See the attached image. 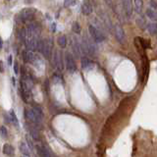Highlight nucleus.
Segmentation results:
<instances>
[{"label": "nucleus", "instance_id": "obj_33", "mask_svg": "<svg viewBox=\"0 0 157 157\" xmlns=\"http://www.w3.org/2000/svg\"><path fill=\"white\" fill-rule=\"evenodd\" d=\"M14 73L16 75L19 74V64H18V62H16V61L14 63Z\"/></svg>", "mask_w": 157, "mask_h": 157}, {"label": "nucleus", "instance_id": "obj_13", "mask_svg": "<svg viewBox=\"0 0 157 157\" xmlns=\"http://www.w3.org/2000/svg\"><path fill=\"white\" fill-rule=\"evenodd\" d=\"M123 4V9H124V12L126 14V17L128 19L132 17L133 15V2L130 1V0H126V1H123L122 2Z\"/></svg>", "mask_w": 157, "mask_h": 157}, {"label": "nucleus", "instance_id": "obj_19", "mask_svg": "<svg viewBox=\"0 0 157 157\" xmlns=\"http://www.w3.org/2000/svg\"><path fill=\"white\" fill-rule=\"evenodd\" d=\"M147 30L150 34H157V23H150L147 26Z\"/></svg>", "mask_w": 157, "mask_h": 157}, {"label": "nucleus", "instance_id": "obj_31", "mask_svg": "<svg viewBox=\"0 0 157 157\" xmlns=\"http://www.w3.org/2000/svg\"><path fill=\"white\" fill-rule=\"evenodd\" d=\"M64 4H65V6L66 7H69V6H72V5H75V4H77V1H72V0H67V1H65L64 2Z\"/></svg>", "mask_w": 157, "mask_h": 157}, {"label": "nucleus", "instance_id": "obj_30", "mask_svg": "<svg viewBox=\"0 0 157 157\" xmlns=\"http://www.w3.org/2000/svg\"><path fill=\"white\" fill-rule=\"evenodd\" d=\"M1 136H8V131H7V129L4 127V126H1Z\"/></svg>", "mask_w": 157, "mask_h": 157}, {"label": "nucleus", "instance_id": "obj_26", "mask_svg": "<svg viewBox=\"0 0 157 157\" xmlns=\"http://www.w3.org/2000/svg\"><path fill=\"white\" fill-rule=\"evenodd\" d=\"M72 30L75 31L76 34H80L81 33V26L78 22H74L73 26H72Z\"/></svg>", "mask_w": 157, "mask_h": 157}, {"label": "nucleus", "instance_id": "obj_7", "mask_svg": "<svg viewBox=\"0 0 157 157\" xmlns=\"http://www.w3.org/2000/svg\"><path fill=\"white\" fill-rule=\"evenodd\" d=\"M64 64H65V59L63 60L62 54L60 51H55L54 58H53V65L56 68L59 72H62L63 69H64Z\"/></svg>", "mask_w": 157, "mask_h": 157}, {"label": "nucleus", "instance_id": "obj_6", "mask_svg": "<svg viewBox=\"0 0 157 157\" xmlns=\"http://www.w3.org/2000/svg\"><path fill=\"white\" fill-rule=\"evenodd\" d=\"M27 30V37H38L39 34H40V29L37 23L30 22L26 27Z\"/></svg>", "mask_w": 157, "mask_h": 157}, {"label": "nucleus", "instance_id": "obj_25", "mask_svg": "<svg viewBox=\"0 0 157 157\" xmlns=\"http://www.w3.org/2000/svg\"><path fill=\"white\" fill-rule=\"evenodd\" d=\"M18 37L21 41H26L27 39V30L26 29H21L18 33Z\"/></svg>", "mask_w": 157, "mask_h": 157}, {"label": "nucleus", "instance_id": "obj_27", "mask_svg": "<svg viewBox=\"0 0 157 157\" xmlns=\"http://www.w3.org/2000/svg\"><path fill=\"white\" fill-rule=\"evenodd\" d=\"M30 136H33L34 139H39V133L35 129H30Z\"/></svg>", "mask_w": 157, "mask_h": 157}, {"label": "nucleus", "instance_id": "obj_20", "mask_svg": "<svg viewBox=\"0 0 157 157\" xmlns=\"http://www.w3.org/2000/svg\"><path fill=\"white\" fill-rule=\"evenodd\" d=\"M3 153L5 155H13L14 153V147L10 144H5L3 146Z\"/></svg>", "mask_w": 157, "mask_h": 157}, {"label": "nucleus", "instance_id": "obj_28", "mask_svg": "<svg viewBox=\"0 0 157 157\" xmlns=\"http://www.w3.org/2000/svg\"><path fill=\"white\" fill-rule=\"evenodd\" d=\"M43 46H44V40H43V39H39V40H38V44H37V51H38V52L42 53Z\"/></svg>", "mask_w": 157, "mask_h": 157}, {"label": "nucleus", "instance_id": "obj_15", "mask_svg": "<svg viewBox=\"0 0 157 157\" xmlns=\"http://www.w3.org/2000/svg\"><path fill=\"white\" fill-rule=\"evenodd\" d=\"M92 11H93V7L91 5V3L88 2V1L82 3V14L88 16V15L91 14Z\"/></svg>", "mask_w": 157, "mask_h": 157}, {"label": "nucleus", "instance_id": "obj_21", "mask_svg": "<svg viewBox=\"0 0 157 157\" xmlns=\"http://www.w3.org/2000/svg\"><path fill=\"white\" fill-rule=\"evenodd\" d=\"M20 150L23 153L24 155L26 156H30V150H29V146L25 143H20Z\"/></svg>", "mask_w": 157, "mask_h": 157}, {"label": "nucleus", "instance_id": "obj_8", "mask_svg": "<svg viewBox=\"0 0 157 157\" xmlns=\"http://www.w3.org/2000/svg\"><path fill=\"white\" fill-rule=\"evenodd\" d=\"M82 52H85L88 55H93L96 51V47L94 46L93 43L90 40H88V38H85L82 43Z\"/></svg>", "mask_w": 157, "mask_h": 157}, {"label": "nucleus", "instance_id": "obj_22", "mask_svg": "<svg viewBox=\"0 0 157 157\" xmlns=\"http://www.w3.org/2000/svg\"><path fill=\"white\" fill-rule=\"evenodd\" d=\"M57 43L59 46L62 47V48H65L67 45V38L65 35H60L57 39Z\"/></svg>", "mask_w": 157, "mask_h": 157}, {"label": "nucleus", "instance_id": "obj_1", "mask_svg": "<svg viewBox=\"0 0 157 157\" xmlns=\"http://www.w3.org/2000/svg\"><path fill=\"white\" fill-rule=\"evenodd\" d=\"M25 118L33 124H40L43 119V112L40 107L34 106L33 108L25 110Z\"/></svg>", "mask_w": 157, "mask_h": 157}, {"label": "nucleus", "instance_id": "obj_9", "mask_svg": "<svg viewBox=\"0 0 157 157\" xmlns=\"http://www.w3.org/2000/svg\"><path fill=\"white\" fill-rule=\"evenodd\" d=\"M114 34H115V37L116 40L121 43V44H124L126 41V37H125V33H124V29L120 25H115L114 27Z\"/></svg>", "mask_w": 157, "mask_h": 157}, {"label": "nucleus", "instance_id": "obj_32", "mask_svg": "<svg viewBox=\"0 0 157 157\" xmlns=\"http://www.w3.org/2000/svg\"><path fill=\"white\" fill-rule=\"evenodd\" d=\"M149 5H150V7H151V9H153V10H157V2L156 1H150L149 2Z\"/></svg>", "mask_w": 157, "mask_h": 157}, {"label": "nucleus", "instance_id": "obj_17", "mask_svg": "<svg viewBox=\"0 0 157 157\" xmlns=\"http://www.w3.org/2000/svg\"><path fill=\"white\" fill-rule=\"evenodd\" d=\"M136 23L137 27H140L141 30H144L145 27H147V26H148L146 24V21H145V19L143 17V16H139V17L136 19Z\"/></svg>", "mask_w": 157, "mask_h": 157}, {"label": "nucleus", "instance_id": "obj_24", "mask_svg": "<svg viewBox=\"0 0 157 157\" xmlns=\"http://www.w3.org/2000/svg\"><path fill=\"white\" fill-rule=\"evenodd\" d=\"M9 115L11 117L12 124H13L16 128H19V120H18V118H17V116H16V114H15V112L13 111V110H12V111L10 112Z\"/></svg>", "mask_w": 157, "mask_h": 157}, {"label": "nucleus", "instance_id": "obj_3", "mask_svg": "<svg viewBox=\"0 0 157 157\" xmlns=\"http://www.w3.org/2000/svg\"><path fill=\"white\" fill-rule=\"evenodd\" d=\"M34 10L31 9V8H26V9H23L20 12V14L18 15V19L21 23H27L30 22L34 19Z\"/></svg>", "mask_w": 157, "mask_h": 157}, {"label": "nucleus", "instance_id": "obj_2", "mask_svg": "<svg viewBox=\"0 0 157 157\" xmlns=\"http://www.w3.org/2000/svg\"><path fill=\"white\" fill-rule=\"evenodd\" d=\"M88 30L89 34L91 35V38L94 42H102L105 40V35L103 34V31L100 30L98 27H96L94 25H89L88 26Z\"/></svg>", "mask_w": 157, "mask_h": 157}, {"label": "nucleus", "instance_id": "obj_12", "mask_svg": "<svg viewBox=\"0 0 157 157\" xmlns=\"http://www.w3.org/2000/svg\"><path fill=\"white\" fill-rule=\"evenodd\" d=\"M81 65H82V68L84 71H91L95 64L92 60H90L88 57H82L81 59Z\"/></svg>", "mask_w": 157, "mask_h": 157}, {"label": "nucleus", "instance_id": "obj_23", "mask_svg": "<svg viewBox=\"0 0 157 157\" xmlns=\"http://www.w3.org/2000/svg\"><path fill=\"white\" fill-rule=\"evenodd\" d=\"M133 4H135V10L137 14H139L141 12V9H143V2L141 0H135L133 1Z\"/></svg>", "mask_w": 157, "mask_h": 157}, {"label": "nucleus", "instance_id": "obj_10", "mask_svg": "<svg viewBox=\"0 0 157 157\" xmlns=\"http://www.w3.org/2000/svg\"><path fill=\"white\" fill-rule=\"evenodd\" d=\"M52 48H53V42L51 38H47L44 40V46H43L42 54L46 59H50L52 55Z\"/></svg>", "mask_w": 157, "mask_h": 157}, {"label": "nucleus", "instance_id": "obj_14", "mask_svg": "<svg viewBox=\"0 0 157 157\" xmlns=\"http://www.w3.org/2000/svg\"><path fill=\"white\" fill-rule=\"evenodd\" d=\"M22 56H23V60L26 63H31V64H34L35 58H37V55L34 53V51H30L27 49L24 51Z\"/></svg>", "mask_w": 157, "mask_h": 157}, {"label": "nucleus", "instance_id": "obj_4", "mask_svg": "<svg viewBox=\"0 0 157 157\" xmlns=\"http://www.w3.org/2000/svg\"><path fill=\"white\" fill-rule=\"evenodd\" d=\"M34 86V82L31 81V78L27 76H24L21 78V88H22V93L25 94H30L31 89Z\"/></svg>", "mask_w": 157, "mask_h": 157}, {"label": "nucleus", "instance_id": "obj_16", "mask_svg": "<svg viewBox=\"0 0 157 157\" xmlns=\"http://www.w3.org/2000/svg\"><path fill=\"white\" fill-rule=\"evenodd\" d=\"M73 51L74 53L77 55V56H80L82 52V44L78 42V40L74 39V42H73Z\"/></svg>", "mask_w": 157, "mask_h": 157}, {"label": "nucleus", "instance_id": "obj_5", "mask_svg": "<svg viewBox=\"0 0 157 157\" xmlns=\"http://www.w3.org/2000/svg\"><path fill=\"white\" fill-rule=\"evenodd\" d=\"M65 66L66 69L69 73L73 74L77 71V65L76 62H75V59L73 57V55L70 52H67L65 54Z\"/></svg>", "mask_w": 157, "mask_h": 157}, {"label": "nucleus", "instance_id": "obj_18", "mask_svg": "<svg viewBox=\"0 0 157 157\" xmlns=\"http://www.w3.org/2000/svg\"><path fill=\"white\" fill-rule=\"evenodd\" d=\"M146 16L150 20H152V21L157 22V12L155 10L151 9V8H148L146 10Z\"/></svg>", "mask_w": 157, "mask_h": 157}, {"label": "nucleus", "instance_id": "obj_29", "mask_svg": "<svg viewBox=\"0 0 157 157\" xmlns=\"http://www.w3.org/2000/svg\"><path fill=\"white\" fill-rule=\"evenodd\" d=\"M53 81H54V82H63V80L61 78V77L59 76V75H57V74H54V75H53Z\"/></svg>", "mask_w": 157, "mask_h": 157}, {"label": "nucleus", "instance_id": "obj_11", "mask_svg": "<svg viewBox=\"0 0 157 157\" xmlns=\"http://www.w3.org/2000/svg\"><path fill=\"white\" fill-rule=\"evenodd\" d=\"M37 151L40 157H55L52 151H51L48 148V146H46V145H37Z\"/></svg>", "mask_w": 157, "mask_h": 157}]
</instances>
